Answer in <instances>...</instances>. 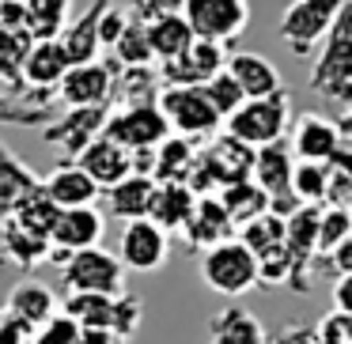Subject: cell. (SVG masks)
<instances>
[{
	"instance_id": "cell-18",
	"label": "cell",
	"mask_w": 352,
	"mask_h": 344,
	"mask_svg": "<svg viewBox=\"0 0 352 344\" xmlns=\"http://www.w3.org/2000/svg\"><path fill=\"white\" fill-rule=\"evenodd\" d=\"M223 69L231 72V80L239 84V91H243L246 99H261V95H273V91L284 87L276 65L269 61V57H261V54H250V49H239V54L228 49Z\"/></svg>"
},
{
	"instance_id": "cell-32",
	"label": "cell",
	"mask_w": 352,
	"mask_h": 344,
	"mask_svg": "<svg viewBox=\"0 0 352 344\" xmlns=\"http://www.w3.org/2000/svg\"><path fill=\"white\" fill-rule=\"evenodd\" d=\"M216 197H220L223 212L231 216V223H235V227H239V223H246V220H254L258 212H265V208H269V197L250 182V178H239V182L220 185V190H216Z\"/></svg>"
},
{
	"instance_id": "cell-20",
	"label": "cell",
	"mask_w": 352,
	"mask_h": 344,
	"mask_svg": "<svg viewBox=\"0 0 352 344\" xmlns=\"http://www.w3.org/2000/svg\"><path fill=\"white\" fill-rule=\"evenodd\" d=\"M114 0H91L84 12H80L76 19H69L61 31V46L65 54H69L72 65H84V61H95V57L102 54L99 46V16L110 8Z\"/></svg>"
},
{
	"instance_id": "cell-12",
	"label": "cell",
	"mask_w": 352,
	"mask_h": 344,
	"mask_svg": "<svg viewBox=\"0 0 352 344\" xmlns=\"http://www.w3.org/2000/svg\"><path fill=\"white\" fill-rule=\"evenodd\" d=\"M69 54H65L61 38H34L23 57V102L46 106V99L57 91L61 76L69 72Z\"/></svg>"
},
{
	"instance_id": "cell-39",
	"label": "cell",
	"mask_w": 352,
	"mask_h": 344,
	"mask_svg": "<svg viewBox=\"0 0 352 344\" xmlns=\"http://www.w3.org/2000/svg\"><path fill=\"white\" fill-rule=\"evenodd\" d=\"M46 122H50V106H34V102L0 95V125H46Z\"/></svg>"
},
{
	"instance_id": "cell-30",
	"label": "cell",
	"mask_w": 352,
	"mask_h": 344,
	"mask_svg": "<svg viewBox=\"0 0 352 344\" xmlns=\"http://www.w3.org/2000/svg\"><path fill=\"white\" fill-rule=\"evenodd\" d=\"M235 238L254 253V257H265V253H273V250L284 246V216H276V212L265 208V212H258L254 220L239 223Z\"/></svg>"
},
{
	"instance_id": "cell-41",
	"label": "cell",
	"mask_w": 352,
	"mask_h": 344,
	"mask_svg": "<svg viewBox=\"0 0 352 344\" xmlns=\"http://www.w3.org/2000/svg\"><path fill=\"white\" fill-rule=\"evenodd\" d=\"M114 4H118V8H122L129 19H137V23H148V19H155V16L178 12V4H182V0H114Z\"/></svg>"
},
{
	"instance_id": "cell-16",
	"label": "cell",
	"mask_w": 352,
	"mask_h": 344,
	"mask_svg": "<svg viewBox=\"0 0 352 344\" xmlns=\"http://www.w3.org/2000/svg\"><path fill=\"white\" fill-rule=\"evenodd\" d=\"M178 235L186 238V246H190V250H205V246L223 242V238L235 235V223H231L228 212H223L220 197H216V193H205V197H197L190 220L182 223V231H178Z\"/></svg>"
},
{
	"instance_id": "cell-42",
	"label": "cell",
	"mask_w": 352,
	"mask_h": 344,
	"mask_svg": "<svg viewBox=\"0 0 352 344\" xmlns=\"http://www.w3.org/2000/svg\"><path fill=\"white\" fill-rule=\"evenodd\" d=\"M125 23H129V16H125V12L118 8V4H110V8H107V12H102V16H99V46L107 49L110 42H114L118 34L125 31Z\"/></svg>"
},
{
	"instance_id": "cell-15",
	"label": "cell",
	"mask_w": 352,
	"mask_h": 344,
	"mask_svg": "<svg viewBox=\"0 0 352 344\" xmlns=\"http://www.w3.org/2000/svg\"><path fill=\"white\" fill-rule=\"evenodd\" d=\"M110 65L102 57L95 61H84V65H69V72L61 76L57 84V95H61L65 106H110Z\"/></svg>"
},
{
	"instance_id": "cell-4",
	"label": "cell",
	"mask_w": 352,
	"mask_h": 344,
	"mask_svg": "<svg viewBox=\"0 0 352 344\" xmlns=\"http://www.w3.org/2000/svg\"><path fill=\"white\" fill-rule=\"evenodd\" d=\"M344 4L349 0H292L284 8L280 23H276V34L292 49V57L311 61V54L322 46V38H326V31L333 27L337 12Z\"/></svg>"
},
{
	"instance_id": "cell-2",
	"label": "cell",
	"mask_w": 352,
	"mask_h": 344,
	"mask_svg": "<svg viewBox=\"0 0 352 344\" xmlns=\"http://www.w3.org/2000/svg\"><path fill=\"white\" fill-rule=\"evenodd\" d=\"M288 125H292V99L280 87V91L261 95V99H243L223 117L220 129L228 137L243 140L246 148H261V144H273V140L288 137Z\"/></svg>"
},
{
	"instance_id": "cell-31",
	"label": "cell",
	"mask_w": 352,
	"mask_h": 344,
	"mask_svg": "<svg viewBox=\"0 0 352 344\" xmlns=\"http://www.w3.org/2000/svg\"><path fill=\"white\" fill-rule=\"evenodd\" d=\"M8 220L16 223V227L31 231V235H38V238H50V227H54V220H57V205L46 197V190H42V182H38L34 190H27L23 197L16 200Z\"/></svg>"
},
{
	"instance_id": "cell-1",
	"label": "cell",
	"mask_w": 352,
	"mask_h": 344,
	"mask_svg": "<svg viewBox=\"0 0 352 344\" xmlns=\"http://www.w3.org/2000/svg\"><path fill=\"white\" fill-rule=\"evenodd\" d=\"M311 65V91L329 99L333 106L352 102V4L337 12L333 27L326 31L322 46L314 49Z\"/></svg>"
},
{
	"instance_id": "cell-28",
	"label": "cell",
	"mask_w": 352,
	"mask_h": 344,
	"mask_svg": "<svg viewBox=\"0 0 352 344\" xmlns=\"http://www.w3.org/2000/svg\"><path fill=\"white\" fill-rule=\"evenodd\" d=\"M193 155H197V144L178 133H167V137L155 144V167L152 178L155 182H186V170L193 167Z\"/></svg>"
},
{
	"instance_id": "cell-22",
	"label": "cell",
	"mask_w": 352,
	"mask_h": 344,
	"mask_svg": "<svg viewBox=\"0 0 352 344\" xmlns=\"http://www.w3.org/2000/svg\"><path fill=\"white\" fill-rule=\"evenodd\" d=\"M76 163L91 174V182L99 185V190H107V185L118 182V178L129 174V148H122L118 140H110V137L99 133V137L76 155Z\"/></svg>"
},
{
	"instance_id": "cell-19",
	"label": "cell",
	"mask_w": 352,
	"mask_h": 344,
	"mask_svg": "<svg viewBox=\"0 0 352 344\" xmlns=\"http://www.w3.org/2000/svg\"><path fill=\"white\" fill-rule=\"evenodd\" d=\"M201 159L208 163V170L216 174V182L228 185V182H239V178H250L254 148H246L243 140H235V137H228L223 129H216L212 137L205 140Z\"/></svg>"
},
{
	"instance_id": "cell-7",
	"label": "cell",
	"mask_w": 352,
	"mask_h": 344,
	"mask_svg": "<svg viewBox=\"0 0 352 344\" xmlns=\"http://www.w3.org/2000/svg\"><path fill=\"white\" fill-rule=\"evenodd\" d=\"M178 12L190 23L193 38L220 42L228 49L250 23V0H182Z\"/></svg>"
},
{
	"instance_id": "cell-6",
	"label": "cell",
	"mask_w": 352,
	"mask_h": 344,
	"mask_svg": "<svg viewBox=\"0 0 352 344\" xmlns=\"http://www.w3.org/2000/svg\"><path fill=\"white\" fill-rule=\"evenodd\" d=\"M61 284L65 291H99V295H122L125 291V268L118 253L102 246L72 250L61 261Z\"/></svg>"
},
{
	"instance_id": "cell-34",
	"label": "cell",
	"mask_w": 352,
	"mask_h": 344,
	"mask_svg": "<svg viewBox=\"0 0 352 344\" xmlns=\"http://www.w3.org/2000/svg\"><path fill=\"white\" fill-rule=\"evenodd\" d=\"M31 31H8L0 27V80L12 91H23V57L31 49Z\"/></svg>"
},
{
	"instance_id": "cell-33",
	"label": "cell",
	"mask_w": 352,
	"mask_h": 344,
	"mask_svg": "<svg viewBox=\"0 0 352 344\" xmlns=\"http://www.w3.org/2000/svg\"><path fill=\"white\" fill-rule=\"evenodd\" d=\"M23 8L31 38H61L65 23L72 19V0H23Z\"/></svg>"
},
{
	"instance_id": "cell-9",
	"label": "cell",
	"mask_w": 352,
	"mask_h": 344,
	"mask_svg": "<svg viewBox=\"0 0 352 344\" xmlns=\"http://www.w3.org/2000/svg\"><path fill=\"white\" fill-rule=\"evenodd\" d=\"M292 137V155L296 159H314V163H329L333 152L341 148V140H352V122L349 117H326L318 110H307L288 125Z\"/></svg>"
},
{
	"instance_id": "cell-27",
	"label": "cell",
	"mask_w": 352,
	"mask_h": 344,
	"mask_svg": "<svg viewBox=\"0 0 352 344\" xmlns=\"http://www.w3.org/2000/svg\"><path fill=\"white\" fill-rule=\"evenodd\" d=\"M144 34H148V46H152L155 61H167V57L182 54V49L193 42V31H190V23L182 19V12H167V16L148 19Z\"/></svg>"
},
{
	"instance_id": "cell-11",
	"label": "cell",
	"mask_w": 352,
	"mask_h": 344,
	"mask_svg": "<svg viewBox=\"0 0 352 344\" xmlns=\"http://www.w3.org/2000/svg\"><path fill=\"white\" fill-rule=\"evenodd\" d=\"M170 257V235L152 223L148 216L125 220L122 238H118V261L129 273H160Z\"/></svg>"
},
{
	"instance_id": "cell-23",
	"label": "cell",
	"mask_w": 352,
	"mask_h": 344,
	"mask_svg": "<svg viewBox=\"0 0 352 344\" xmlns=\"http://www.w3.org/2000/svg\"><path fill=\"white\" fill-rule=\"evenodd\" d=\"M208 344H269V333L246 306H223L208 318Z\"/></svg>"
},
{
	"instance_id": "cell-35",
	"label": "cell",
	"mask_w": 352,
	"mask_h": 344,
	"mask_svg": "<svg viewBox=\"0 0 352 344\" xmlns=\"http://www.w3.org/2000/svg\"><path fill=\"white\" fill-rule=\"evenodd\" d=\"M349 235H352V212L349 208L322 205L318 208V223H314V261H322L341 238H349ZM314 261H311V268H314Z\"/></svg>"
},
{
	"instance_id": "cell-14",
	"label": "cell",
	"mask_w": 352,
	"mask_h": 344,
	"mask_svg": "<svg viewBox=\"0 0 352 344\" xmlns=\"http://www.w3.org/2000/svg\"><path fill=\"white\" fill-rule=\"evenodd\" d=\"M107 114H110L107 102H102V106H69L57 122H46L50 125V129H46V144L57 148L65 159H76V155L102 133Z\"/></svg>"
},
{
	"instance_id": "cell-38",
	"label": "cell",
	"mask_w": 352,
	"mask_h": 344,
	"mask_svg": "<svg viewBox=\"0 0 352 344\" xmlns=\"http://www.w3.org/2000/svg\"><path fill=\"white\" fill-rule=\"evenodd\" d=\"M76 341H80V321L69 318L65 310L50 314L31 336V344H76Z\"/></svg>"
},
{
	"instance_id": "cell-8",
	"label": "cell",
	"mask_w": 352,
	"mask_h": 344,
	"mask_svg": "<svg viewBox=\"0 0 352 344\" xmlns=\"http://www.w3.org/2000/svg\"><path fill=\"white\" fill-rule=\"evenodd\" d=\"M170 133L163 110L155 106V99H140V102H122V106H110L107 125H102V137L118 140L122 148H155L163 137Z\"/></svg>"
},
{
	"instance_id": "cell-29",
	"label": "cell",
	"mask_w": 352,
	"mask_h": 344,
	"mask_svg": "<svg viewBox=\"0 0 352 344\" xmlns=\"http://www.w3.org/2000/svg\"><path fill=\"white\" fill-rule=\"evenodd\" d=\"M102 54H107V61L114 65V69H148V65H155L152 46H148V34H144V23H137V19H129L125 31L118 34Z\"/></svg>"
},
{
	"instance_id": "cell-21",
	"label": "cell",
	"mask_w": 352,
	"mask_h": 344,
	"mask_svg": "<svg viewBox=\"0 0 352 344\" xmlns=\"http://www.w3.org/2000/svg\"><path fill=\"white\" fill-rule=\"evenodd\" d=\"M193 205H197V193L190 190L186 182H155L152 200H148V220L160 223L167 235H178L182 223L190 220Z\"/></svg>"
},
{
	"instance_id": "cell-13",
	"label": "cell",
	"mask_w": 352,
	"mask_h": 344,
	"mask_svg": "<svg viewBox=\"0 0 352 344\" xmlns=\"http://www.w3.org/2000/svg\"><path fill=\"white\" fill-rule=\"evenodd\" d=\"M107 220L95 205H80V208H57V220L50 227V253L46 257L54 265H61L72 250H84V246H99Z\"/></svg>"
},
{
	"instance_id": "cell-37",
	"label": "cell",
	"mask_w": 352,
	"mask_h": 344,
	"mask_svg": "<svg viewBox=\"0 0 352 344\" xmlns=\"http://www.w3.org/2000/svg\"><path fill=\"white\" fill-rule=\"evenodd\" d=\"M201 91H205V99L212 102V110H216V114H220V122H223V117H228L231 110L239 106V102L246 99V95L239 91V84H235V80H231V72H228V69L212 72V76H208L205 84H201Z\"/></svg>"
},
{
	"instance_id": "cell-26",
	"label": "cell",
	"mask_w": 352,
	"mask_h": 344,
	"mask_svg": "<svg viewBox=\"0 0 352 344\" xmlns=\"http://www.w3.org/2000/svg\"><path fill=\"white\" fill-rule=\"evenodd\" d=\"M38 182H42V178L34 174L23 159H16V155H12V148L0 140V223L12 216L16 200L23 197L27 190H34Z\"/></svg>"
},
{
	"instance_id": "cell-3",
	"label": "cell",
	"mask_w": 352,
	"mask_h": 344,
	"mask_svg": "<svg viewBox=\"0 0 352 344\" xmlns=\"http://www.w3.org/2000/svg\"><path fill=\"white\" fill-rule=\"evenodd\" d=\"M201 280L216 295L239 299V295L258 288V257L231 235L223 242L205 246V253H201Z\"/></svg>"
},
{
	"instance_id": "cell-36",
	"label": "cell",
	"mask_w": 352,
	"mask_h": 344,
	"mask_svg": "<svg viewBox=\"0 0 352 344\" xmlns=\"http://www.w3.org/2000/svg\"><path fill=\"white\" fill-rule=\"evenodd\" d=\"M326 163L314 159H296L292 163V197L299 205H322L326 197Z\"/></svg>"
},
{
	"instance_id": "cell-44",
	"label": "cell",
	"mask_w": 352,
	"mask_h": 344,
	"mask_svg": "<svg viewBox=\"0 0 352 344\" xmlns=\"http://www.w3.org/2000/svg\"><path fill=\"white\" fill-rule=\"evenodd\" d=\"M0 27H8V31H27L23 0H0Z\"/></svg>"
},
{
	"instance_id": "cell-45",
	"label": "cell",
	"mask_w": 352,
	"mask_h": 344,
	"mask_svg": "<svg viewBox=\"0 0 352 344\" xmlns=\"http://www.w3.org/2000/svg\"><path fill=\"white\" fill-rule=\"evenodd\" d=\"M333 310L352 314V273L333 276Z\"/></svg>"
},
{
	"instance_id": "cell-17",
	"label": "cell",
	"mask_w": 352,
	"mask_h": 344,
	"mask_svg": "<svg viewBox=\"0 0 352 344\" xmlns=\"http://www.w3.org/2000/svg\"><path fill=\"white\" fill-rule=\"evenodd\" d=\"M42 190H46V197L54 200L57 208L95 205V200H99V193H102L99 185L91 182V174H87L76 159H61V163H57V167L42 178Z\"/></svg>"
},
{
	"instance_id": "cell-5",
	"label": "cell",
	"mask_w": 352,
	"mask_h": 344,
	"mask_svg": "<svg viewBox=\"0 0 352 344\" xmlns=\"http://www.w3.org/2000/svg\"><path fill=\"white\" fill-rule=\"evenodd\" d=\"M155 106L163 110L170 133L193 140V144H197V140L205 144V140L223 125L220 114L212 110V102L205 99L201 84L197 87H167V84H160V91H155Z\"/></svg>"
},
{
	"instance_id": "cell-43",
	"label": "cell",
	"mask_w": 352,
	"mask_h": 344,
	"mask_svg": "<svg viewBox=\"0 0 352 344\" xmlns=\"http://www.w3.org/2000/svg\"><path fill=\"white\" fill-rule=\"evenodd\" d=\"M31 336H34L31 325H23L16 314L0 310V344H31Z\"/></svg>"
},
{
	"instance_id": "cell-40",
	"label": "cell",
	"mask_w": 352,
	"mask_h": 344,
	"mask_svg": "<svg viewBox=\"0 0 352 344\" xmlns=\"http://www.w3.org/2000/svg\"><path fill=\"white\" fill-rule=\"evenodd\" d=\"M311 344H352V314L329 310L326 318L311 329Z\"/></svg>"
},
{
	"instance_id": "cell-24",
	"label": "cell",
	"mask_w": 352,
	"mask_h": 344,
	"mask_svg": "<svg viewBox=\"0 0 352 344\" xmlns=\"http://www.w3.org/2000/svg\"><path fill=\"white\" fill-rule=\"evenodd\" d=\"M152 190H155V178L148 174H125L118 178L114 185H107V190L99 193L102 200H107V212L114 216V220H137V216L148 212V200H152Z\"/></svg>"
},
{
	"instance_id": "cell-10",
	"label": "cell",
	"mask_w": 352,
	"mask_h": 344,
	"mask_svg": "<svg viewBox=\"0 0 352 344\" xmlns=\"http://www.w3.org/2000/svg\"><path fill=\"white\" fill-rule=\"evenodd\" d=\"M250 182L269 197V212L288 216L292 208L299 205V200L292 197V148L284 144V140H273V144L254 148Z\"/></svg>"
},
{
	"instance_id": "cell-25",
	"label": "cell",
	"mask_w": 352,
	"mask_h": 344,
	"mask_svg": "<svg viewBox=\"0 0 352 344\" xmlns=\"http://www.w3.org/2000/svg\"><path fill=\"white\" fill-rule=\"evenodd\" d=\"M4 310L16 314V318L23 321V325L38 329L42 321L50 318V314L61 310V303H57V295L46 288V284H38V280H23V284H16V288H12V295H8V303H4Z\"/></svg>"
}]
</instances>
